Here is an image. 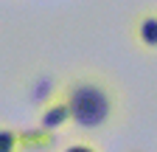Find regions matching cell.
<instances>
[{"label":"cell","mask_w":157,"mask_h":152,"mask_svg":"<svg viewBox=\"0 0 157 152\" xmlns=\"http://www.w3.org/2000/svg\"><path fill=\"white\" fill-rule=\"evenodd\" d=\"M67 107H70V118L84 127V130H98L104 127L112 116V99L104 85L82 79L70 85L67 90Z\"/></svg>","instance_id":"obj_1"},{"label":"cell","mask_w":157,"mask_h":152,"mask_svg":"<svg viewBox=\"0 0 157 152\" xmlns=\"http://www.w3.org/2000/svg\"><path fill=\"white\" fill-rule=\"evenodd\" d=\"M17 141H20V152H45L56 144V135H53V130L39 127V130L17 132Z\"/></svg>","instance_id":"obj_2"},{"label":"cell","mask_w":157,"mask_h":152,"mask_svg":"<svg viewBox=\"0 0 157 152\" xmlns=\"http://www.w3.org/2000/svg\"><path fill=\"white\" fill-rule=\"evenodd\" d=\"M67 118H70L67 102H56V104H48L45 107V113H42V127L45 130H56V127H62Z\"/></svg>","instance_id":"obj_3"},{"label":"cell","mask_w":157,"mask_h":152,"mask_svg":"<svg viewBox=\"0 0 157 152\" xmlns=\"http://www.w3.org/2000/svg\"><path fill=\"white\" fill-rule=\"evenodd\" d=\"M137 37H140L143 45L157 48V17H154V14H146L143 20L137 23Z\"/></svg>","instance_id":"obj_4"},{"label":"cell","mask_w":157,"mask_h":152,"mask_svg":"<svg viewBox=\"0 0 157 152\" xmlns=\"http://www.w3.org/2000/svg\"><path fill=\"white\" fill-rule=\"evenodd\" d=\"M0 152H20L17 132L9 130V127H0Z\"/></svg>","instance_id":"obj_5"},{"label":"cell","mask_w":157,"mask_h":152,"mask_svg":"<svg viewBox=\"0 0 157 152\" xmlns=\"http://www.w3.org/2000/svg\"><path fill=\"white\" fill-rule=\"evenodd\" d=\"M65 152H95V149H90V146H82V144H76V146H67Z\"/></svg>","instance_id":"obj_6"}]
</instances>
